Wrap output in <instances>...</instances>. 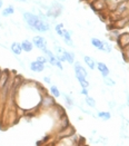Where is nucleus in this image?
Instances as JSON below:
<instances>
[{
    "mask_svg": "<svg viewBox=\"0 0 129 146\" xmlns=\"http://www.w3.org/2000/svg\"><path fill=\"white\" fill-rule=\"evenodd\" d=\"M2 5H3V1H2V0H0V8H2Z\"/></svg>",
    "mask_w": 129,
    "mask_h": 146,
    "instance_id": "obj_28",
    "label": "nucleus"
},
{
    "mask_svg": "<svg viewBox=\"0 0 129 146\" xmlns=\"http://www.w3.org/2000/svg\"><path fill=\"white\" fill-rule=\"evenodd\" d=\"M118 45L120 46V48L124 49L127 45H129V33H125L121 34L120 36H118Z\"/></svg>",
    "mask_w": 129,
    "mask_h": 146,
    "instance_id": "obj_5",
    "label": "nucleus"
},
{
    "mask_svg": "<svg viewBox=\"0 0 129 146\" xmlns=\"http://www.w3.org/2000/svg\"><path fill=\"white\" fill-rule=\"evenodd\" d=\"M64 60L67 61L68 64H73L75 62V54L71 52V51H67V50H64L62 54H61Z\"/></svg>",
    "mask_w": 129,
    "mask_h": 146,
    "instance_id": "obj_8",
    "label": "nucleus"
},
{
    "mask_svg": "<svg viewBox=\"0 0 129 146\" xmlns=\"http://www.w3.org/2000/svg\"><path fill=\"white\" fill-rule=\"evenodd\" d=\"M10 49H11L12 52H13L15 55H17V56L21 55V52H22V48H21V45H20L19 42H12Z\"/></svg>",
    "mask_w": 129,
    "mask_h": 146,
    "instance_id": "obj_12",
    "label": "nucleus"
},
{
    "mask_svg": "<svg viewBox=\"0 0 129 146\" xmlns=\"http://www.w3.org/2000/svg\"><path fill=\"white\" fill-rule=\"evenodd\" d=\"M85 103L89 106V107H91V108H96V100H95L93 97H89V96H87L86 99H85Z\"/></svg>",
    "mask_w": 129,
    "mask_h": 146,
    "instance_id": "obj_19",
    "label": "nucleus"
},
{
    "mask_svg": "<svg viewBox=\"0 0 129 146\" xmlns=\"http://www.w3.org/2000/svg\"><path fill=\"white\" fill-rule=\"evenodd\" d=\"M24 19L28 28L32 31L47 33L50 30V25L42 15H34L31 12H24Z\"/></svg>",
    "mask_w": 129,
    "mask_h": 146,
    "instance_id": "obj_1",
    "label": "nucleus"
},
{
    "mask_svg": "<svg viewBox=\"0 0 129 146\" xmlns=\"http://www.w3.org/2000/svg\"><path fill=\"white\" fill-rule=\"evenodd\" d=\"M29 67H30V70H32L34 73H41V72L45 70V65L37 60L31 61Z\"/></svg>",
    "mask_w": 129,
    "mask_h": 146,
    "instance_id": "obj_7",
    "label": "nucleus"
},
{
    "mask_svg": "<svg viewBox=\"0 0 129 146\" xmlns=\"http://www.w3.org/2000/svg\"><path fill=\"white\" fill-rule=\"evenodd\" d=\"M50 94L54 98H58L60 97V90L58 89V87L55 85L50 86Z\"/></svg>",
    "mask_w": 129,
    "mask_h": 146,
    "instance_id": "obj_16",
    "label": "nucleus"
},
{
    "mask_svg": "<svg viewBox=\"0 0 129 146\" xmlns=\"http://www.w3.org/2000/svg\"><path fill=\"white\" fill-rule=\"evenodd\" d=\"M37 61H39V62H41V64H44V65H46L48 64V59L46 56H39V57H37Z\"/></svg>",
    "mask_w": 129,
    "mask_h": 146,
    "instance_id": "obj_23",
    "label": "nucleus"
},
{
    "mask_svg": "<svg viewBox=\"0 0 129 146\" xmlns=\"http://www.w3.org/2000/svg\"><path fill=\"white\" fill-rule=\"evenodd\" d=\"M83 60H85V62L87 64V66H88L90 69H95V68H96L97 62H96V60H95L94 58H91V57H89V56H85V57H83Z\"/></svg>",
    "mask_w": 129,
    "mask_h": 146,
    "instance_id": "obj_13",
    "label": "nucleus"
},
{
    "mask_svg": "<svg viewBox=\"0 0 129 146\" xmlns=\"http://www.w3.org/2000/svg\"><path fill=\"white\" fill-rule=\"evenodd\" d=\"M122 51H129V45H127L125 48L122 49Z\"/></svg>",
    "mask_w": 129,
    "mask_h": 146,
    "instance_id": "obj_26",
    "label": "nucleus"
},
{
    "mask_svg": "<svg viewBox=\"0 0 129 146\" xmlns=\"http://www.w3.org/2000/svg\"><path fill=\"white\" fill-rule=\"evenodd\" d=\"M80 94L87 97V96H88V89H87V88H81V90H80Z\"/></svg>",
    "mask_w": 129,
    "mask_h": 146,
    "instance_id": "obj_24",
    "label": "nucleus"
},
{
    "mask_svg": "<svg viewBox=\"0 0 129 146\" xmlns=\"http://www.w3.org/2000/svg\"><path fill=\"white\" fill-rule=\"evenodd\" d=\"M104 82H105V84L108 86V87H114V86L116 85L115 80H114L112 78H110L109 76H108V77H106V78H104Z\"/></svg>",
    "mask_w": 129,
    "mask_h": 146,
    "instance_id": "obj_22",
    "label": "nucleus"
},
{
    "mask_svg": "<svg viewBox=\"0 0 129 146\" xmlns=\"http://www.w3.org/2000/svg\"><path fill=\"white\" fill-rule=\"evenodd\" d=\"M31 42H32V45L35 46L36 48L40 49L41 51L48 48L47 47L48 46L47 39L42 36H35L34 38H32V41H31Z\"/></svg>",
    "mask_w": 129,
    "mask_h": 146,
    "instance_id": "obj_2",
    "label": "nucleus"
},
{
    "mask_svg": "<svg viewBox=\"0 0 129 146\" xmlns=\"http://www.w3.org/2000/svg\"><path fill=\"white\" fill-rule=\"evenodd\" d=\"M96 68L99 70V73L101 74V76H103L104 78L108 77L109 74H110V70H109V68L107 67V65H106L105 62H97Z\"/></svg>",
    "mask_w": 129,
    "mask_h": 146,
    "instance_id": "obj_6",
    "label": "nucleus"
},
{
    "mask_svg": "<svg viewBox=\"0 0 129 146\" xmlns=\"http://www.w3.org/2000/svg\"><path fill=\"white\" fill-rule=\"evenodd\" d=\"M91 45L96 47L99 50H103L104 51V48H105V41L98 39V38H91Z\"/></svg>",
    "mask_w": 129,
    "mask_h": 146,
    "instance_id": "obj_11",
    "label": "nucleus"
},
{
    "mask_svg": "<svg viewBox=\"0 0 129 146\" xmlns=\"http://www.w3.org/2000/svg\"><path fill=\"white\" fill-rule=\"evenodd\" d=\"M62 39H64V41H65V44L66 45H68V46H70V47H73L75 45H73V42H72V40H71V33L70 31H68V30H64V33H62V37H61Z\"/></svg>",
    "mask_w": 129,
    "mask_h": 146,
    "instance_id": "obj_9",
    "label": "nucleus"
},
{
    "mask_svg": "<svg viewBox=\"0 0 129 146\" xmlns=\"http://www.w3.org/2000/svg\"><path fill=\"white\" fill-rule=\"evenodd\" d=\"M76 78H77V80L79 82V84L81 86V88H89V82L87 80V78H85V77H82V76H76Z\"/></svg>",
    "mask_w": 129,
    "mask_h": 146,
    "instance_id": "obj_14",
    "label": "nucleus"
},
{
    "mask_svg": "<svg viewBox=\"0 0 129 146\" xmlns=\"http://www.w3.org/2000/svg\"><path fill=\"white\" fill-rule=\"evenodd\" d=\"M127 105L129 106V94H127Z\"/></svg>",
    "mask_w": 129,
    "mask_h": 146,
    "instance_id": "obj_27",
    "label": "nucleus"
},
{
    "mask_svg": "<svg viewBox=\"0 0 129 146\" xmlns=\"http://www.w3.org/2000/svg\"><path fill=\"white\" fill-rule=\"evenodd\" d=\"M44 80H45L46 83H48V84H51V80H50V77H48V76H46V77H44Z\"/></svg>",
    "mask_w": 129,
    "mask_h": 146,
    "instance_id": "obj_25",
    "label": "nucleus"
},
{
    "mask_svg": "<svg viewBox=\"0 0 129 146\" xmlns=\"http://www.w3.org/2000/svg\"><path fill=\"white\" fill-rule=\"evenodd\" d=\"M91 7L94 8L95 10H100V9H103V8L105 7V3H104L101 0H97V1H95L94 3H93Z\"/></svg>",
    "mask_w": 129,
    "mask_h": 146,
    "instance_id": "obj_18",
    "label": "nucleus"
},
{
    "mask_svg": "<svg viewBox=\"0 0 129 146\" xmlns=\"http://www.w3.org/2000/svg\"><path fill=\"white\" fill-rule=\"evenodd\" d=\"M15 12V8L12 7V6H8L7 8H5L2 12H1V15H2V17H8V16H10Z\"/></svg>",
    "mask_w": 129,
    "mask_h": 146,
    "instance_id": "obj_17",
    "label": "nucleus"
},
{
    "mask_svg": "<svg viewBox=\"0 0 129 146\" xmlns=\"http://www.w3.org/2000/svg\"><path fill=\"white\" fill-rule=\"evenodd\" d=\"M56 106V103H55V99L52 96H49V95H44L41 98V102H40V107L42 108H46V110H50L52 107Z\"/></svg>",
    "mask_w": 129,
    "mask_h": 146,
    "instance_id": "obj_3",
    "label": "nucleus"
},
{
    "mask_svg": "<svg viewBox=\"0 0 129 146\" xmlns=\"http://www.w3.org/2000/svg\"><path fill=\"white\" fill-rule=\"evenodd\" d=\"M97 116L99 118H101L103 121H109L111 117V114H110V111H98Z\"/></svg>",
    "mask_w": 129,
    "mask_h": 146,
    "instance_id": "obj_15",
    "label": "nucleus"
},
{
    "mask_svg": "<svg viewBox=\"0 0 129 146\" xmlns=\"http://www.w3.org/2000/svg\"><path fill=\"white\" fill-rule=\"evenodd\" d=\"M19 1H27V0H19Z\"/></svg>",
    "mask_w": 129,
    "mask_h": 146,
    "instance_id": "obj_29",
    "label": "nucleus"
},
{
    "mask_svg": "<svg viewBox=\"0 0 129 146\" xmlns=\"http://www.w3.org/2000/svg\"><path fill=\"white\" fill-rule=\"evenodd\" d=\"M73 64H75V65H73L75 75H76V76H82V77L87 78V77H88V73H87V70L85 69V67L81 66V64H80L79 61H76V62H73Z\"/></svg>",
    "mask_w": 129,
    "mask_h": 146,
    "instance_id": "obj_4",
    "label": "nucleus"
},
{
    "mask_svg": "<svg viewBox=\"0 0 129 146\" xmlns=\"http://www.w3.org/2000/svg\"><path fill=\"white\" fill-rule=\"evenodd\" d=\"M62 96H64V98H65V102H66V104H67L69 107H72V106L75 105V102H73V99L71 98V96L67 95V94H64Z\"/></svg>",
    "mask_w": 129,
    "mask_h": 146,
    "instance_id": "obj_20",
    "label": "nucleus"
},
{
    "mask_svg": "<svg viewBox=\"0 0 129 146\" xmlns=\"http://www.w3.org/2000/svg\"><path fill=\"white\" fill-rule=\"evenodd\" d=\"M20 45H21L22 51H26V52H30V51H32V49H34V45H32V42H31L30 40H28V39L24 40Z\"/></svg>",
    "mask_w": 129,
    "mask_h": 146,
    "instance_id": "obj_10",
    "label": "nucleus"
},
{
    "mask_svg": "<svg viewBox=\"0 0 129 146\" xmlns=\"http://www.w3.org/2000/svg\"><path fill=\"white\" fill-rule=\"evenodd\" d=\"M55 30H56V33H57L58 36L62 37V33H64V30H65V27H64L62 24H58L55 27Z\"/></svg>",
    "mask_w": 129,
    "mask_h": 146,
    "instance_id": "obj_21",
    "label": "nucleus"
}]
</instances>
